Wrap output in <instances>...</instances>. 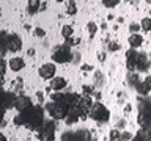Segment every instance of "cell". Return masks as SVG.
<instances>
[{
	"label": "cell",
	"instance_id": "3957f363",
	"mask_svg": "<svg viewBox=\"0 0 151 141\" xmlns=\"http://www.w3.org/2000/svg\"><path fill=\"white\" fill-rule=\"evenodd\" d=\"M38 138H40V141H54L55 140V122L44 121V124L38 129Z\"/></svg>",
	"mask_w": 151,
	"mask_h": 141
},
{
	"label": "cell",
	"instance_id": "d4e9b609",
	"mask_svg": "<svg viewBox=\"0 0 151 141\" xmlns=\"http://www.w3.org/2000/svg\"><path fill=\"white\" fill-rule=\"evenodd\" d=\"M140 27L143 28V30L150 31V30H151V17H143V19H142V24H140Z\"/></svg>",
	"mask_w": 151,
	"mask_h": 141
},
{
	"label": "cell",
	"instance_id": "44dd1931",
	"mask_svg": "<svg viewBox=\"0 0 151 141\" xmlns=\"http://www.w3.org/2000/svg\"><path fill=\"white\" fill-rule=\"evenodd\" d=\"M139 107H140V111L151 113V99H140Z\"/></svg>",
	"mask_w": 151,
	"mask_h": 141
},
{
	"label": "cell",
	"instance_id": "7bdbcfd3",
	"mask_svg": "<svg viewBox=\"0 0 151 141\" xmlns=\"http://www.w3.org/2000/svg\"><path fill=\"white\" fill-rule=\"evenodd\" d=\"M0 141H6V136H5L3 133H2V135H0Z\"/></svg>",
	"mask_w": 151,
	"mask_h": 141
},
{
	"label": "cell",
	"instance_id": "7c38bea8",
	"mask_svg": "<svg viewBox=\"0 0 151 141\" xmlns=\"http://www.w3.org/2000/svg\"><path fill=\"white\" fill-rule=\"evenodd\" d=\"M139 125L142 127L143 130H148L151 129V113H146V111H140L139 113Z\"/></svg>",
	"mask_w": 151,
	"mask_h": 141
},
{
	"label": "cell",
	"instance_id": "ab89813d",
	"mask_svg": "<svg viewBox=\"0 0 151 141\" xmlns=\"http://www.w3.org/2000/svg\"><path fill=\"white\" fill-rule=\"evenodd\" d=\"M93 69V66H90V64H83L82 66V70H85V72H87V70H91Z\"/></svg>",
	"mask_w": 151,
	"mask_h": 141
},
{
	"label": "cell",
	"instance_id": "e575fe53",
	"mask_svg": "<svg viewBox=\"0 0 151 141\" xmlns=\"http://www.w3.org/2000/svg\"><path fill=\"white\" fill-rule=\"evenodd\" d=\"M33 35H35V36H44V35H46V31L42 30V28H35Z\"/></svg>",
	"mask_w": 151,
	"mask_h": 141
},
{
	"label": "cell",
	"instance_id": "ac0fdd59",
	"mask_svg": "<svg viewBox=\"0 0 151 141\" xmlns=\"http://www.w3.org/2000/svg\"><path fill=\"white\" fill-rule=\"evenodd\" d=\"M127 41H129V44H131L132 49H137V47H140L142 44H143V38H142L139 33H137V35H131Z\"/></svg>",
	"mask_w": 151,
	"mask_h": 141
},
{
	"label": "cell",
	"instance_id": "9a60e30c",
	"mask_svg": "<svg viewBox=\"0 0 151 141\" xmlns=\"http://www.w3.org/2000/svg\"><path fill=\"white\" fill-rule=\"evenodd\" d=\"M24 60L21 58V56H13L11 60H9V63H8V66H9V69L11 70H14V72H19L21 69H24Z\"/></svg>",
	"mask_w": 151,
	"mask_h": 141
},
{
	"label": "cell",
	"instance_id": "f6af8a7d",
	"mask_svg": "<svg viewBox=\"0 0 151 141\" xmlns=\"http://www.w3.org/2000/svg\"><path fill=\"white\" fill-rule=\"evenodd\" d=\"M148 3H151V0H150V2H148Z\"/></svg>",
	"mask_w": 151,
	"mask_h": 141
},
{
	"label": "cell",
	"instance_id": "603a6c76",
	"mask_svg": "<svg viewBox=\"0 0 151 141\" xmlns=\"http://www.w3.org/2000/svg\"><path fill=\"white\" fill-rule=\"evenodd\" d=\"M132 141H148V136H146V130L142 129L139 133H137L134 138H132Z\"/></svg>",
	"mask_w": 151,
	"mask_h": 141
},
{
	"label": "cell",
	"instance_id": "74e56055",
	"mask_svg": "<svg viewBox=\"0 0 151 141\" xmlns=\"http://www.w3.org/2000/svg\"><path fill=\"white\" fill-rule=\"evenodd\" d=\"M121 140H123V141L131 140V133H127V132H123V133H121Z\"/></svg>",
	"mask_w": 151,
	"mask_h": 141
},
{
	"label": "cell",
	"instance_id": "2e32d148",
	"mask_svg": "<svg viewBox=\"0 0 151 141\" xmlns=\"http://www.w3.org/2000/svg\"><path fill=\"white\" fill-rule=\"evenodd\" d=\"M150 68V60L145 53H139V60H137V70L139 72H143Z\"/></svg>",
	"mask_w": 151,
	"mask_h": 141
},
{
	"label": "cell",
	"instance_id": "6da1fadb",
	"mask_svg": "<svg viewBox=\"0 0 151 141\" xmlns=\"http://www.w3.org/2000/svg\"><path fill=\"white\" fill-rule=\"evenodd\" d=\"M22 118V125H27L30 129H40V127L44 124V111L40 105H33L32 108H28L27 111L21 113Z\"/></svg>",
	"mask_w": 151,
	"mask_h": 141
},
{
	"label": "cell",
	"instance_id": "7a4b0ae2",
	"mask_svg": "<svg viewBox=\"0 0 151 141\" xmlns=\"http://www.w3.org/2000/svg\"><path fill=\"white\" fill-rule=\"evenodd\" d=\"M47 113L54 118V119H66L68 116V110L69 108L65 105V103H57V102H49L46 105Z\"/></svg>",
	"mask_w": 151,
	"mask_h": 141
},
{
	"label": "cell",
	"instance_id": "8d00e7d4",
	"mask_svg": "<svg viewBox=\"0 0 151 141\" xmlns=\"http://www.w3.org/2000/svg\"><path fill=\"white\" fill-rule=\"evenodd\" d=\"M76 42H77V41H74L73 38H68V39H66V44H65V46H66V47H71V46H74Z\"/></svg>",
	"mask_w": 151,
	"mask_h": 141
},
{
	"label": "cell",
	"instance_id": "b9f144b4",
	"mask_svg": "<svg viewBox=\"0 0 151 141\" xmlns=\"http://www.w3.org/2000/svg\"><path fill=\"white\" fill-rule=\"evenodd\" d=\"M146 136H148V141H151V129L146 130Z\"/></svg>",
	"mask_w": 151,
	"mask_h": 141
},
{
	"label": "cell",
	"instance_id": "4dcf8cb0",
	"mask_svg": "<svg viewBox=\"0 0 151 141\" xmlns=\"http://www.w3.org/2000/svg\"><path fill=\"white\" fill-rule=\"evenodd\" d=\"M118 3H120V0H102V5L107 8H113V6H116Z\"/></svg>",
	"mask_w": 151,
	"mask_h": 141
},
{
	"label": "cell",
	"instance_id": "5b68a950",
	"mask_svg": "<svg viewBox=\"0 0 151 141\" xmlns=\"http://www.w3.org/2000/svg\"><path fill=\"white\" fill-rule=\"evenodd\" d=\"M73 53H71L69 47L66 46H60L57 47V49L54 50V55H52V58H54L55 63H68V61L73 60Z\"/></svg>",
	"mask_w": 151,
	"mask_h": 141
},
{
	"label": "cell",
	"instance_id": "8fae6325",
	"mask_svg": "<svg viewBox=\"0 0 151 141\" xmlns=\"http://www.w3.org/2000/svg\"><path fill=\"white\" fill-rule=\"evenodd\" d=\"M80 97L79 94H74V93H68V94H65V100L63 103L68 108H77L79 107V102H80Z\"/></svg>",
	"mask_w": 151,
	"mask_h": 141
},
{
	"label": "cell",
	"instance_id": "f546056e",
	"mask_svg": "<svg viewBox=\"0 0 151 141\" xmlns=\"http://www.w3.org/2000/svg\"><path fill=\"white\" fill-rule=\"evenodd\" d=\"M87 28H88V31H90V36H94V35H96L98 27H96V24H94V22H88Z\"/></svg>",
	"mask_w": 151,
	"mask_h": 141
},
{
	"label": "cell",
	"instance_id": "836d02e7",
	"mask_svg": "<svg viewBox=\"0 0 151 141\" xmlns=\"http://www.w3.org/2000/svg\"><path fill=\"white\" fill-rule=\"evenodd\" d=\"M139 25H137V24H131V25H129V30L132 31V35H137V31H139Z\"/></svg>",
	"mask_w": 151,
	"mask_h": 141
},
{
	"label": "cell",
	"instance_id": "83f0119b",
	"mask_svg": "<svg viewBox=\"0 0 151 141\" xmlns=\"http://www.w3.org/2000/svg\"><path fill=\"white\" fill-rule=\"evenodd\" d=\"M66 13H68L69 16H74V14L77 13V6H76V3H74V2H69L68 8H66Z\"/></svg>",
	"mask_w": 151,
	"mask_h": 141
},
{
	"label": "cell",
	"instance_id": "f1b7e54d",
	"mask_svg": "<svg viewBox=\"0 0 151 141\" xmlns=\"http://www.w3.org/2000/svg\"><path fill=\"white\" fill-rule=\"evenodd\" d=\"M109 141H123L121 140V133L118 130H112L110 132V140Z\"/></svg>",
	"mask_w": 151,
	"mask_h": 141
},
{
	"label": "cell",
	"instance_id": "ffe728a7",
	"mask_svg": "<svg viewBox=\"0 0 151 141\" xmlns=\"http://www.w3.org/2000/svg\"><path fill=\"white\" fill-rule=\"evenodd\" d=\"M91 136H90V132L88 130H79L76 132V141H90Z\"/></svg>",
	"mask_w": 151,
	"mask_h": 141
},
{
	"label": "cell",
	"instance_id": "1f68e13d",
	"mask_svg": "<svg viewBox=\"0 0 151 141\" xmlns=\"http://www.w3.org/2000/svg\"><path fill=\"white\" fill-rule=\"evenodd\" d=\"M82 91L85 94V97H90L91 94H96V93H94V89H93V86H88V85H85V86L82 88Z\"/></svg>",
	"mask_w": 151,
	"mask_h": 141
},
{
	"label": "cell",
	"instance_id": "60d3db41",
	"mask_svg": "<svg viewBox=\"0 0 151 141\" xmlns=\"http://www.w3.org/2000/svg\"><path fill=\"white\" fill-rule=\"evenodd\" d=\"M36 97H38L40 102H42V93H36Z\"/></svg>",
	"mask_w": 151,
	"mask_h": 141
},
{
	"label": "cell",
	"instance_id": "52a82bcc",
	"mask_svg": "<svg viewBox=\"0 0 151 141\" xmlns=\"http://www.w3.org/2000/svg\"><path fill=\"white\" fill-rule=\"evenodd\" d=\"M55 64H52V63H46V64H42L41 68H40V75L42 78H46V80H52V78H55Z\"/></svg>",
	"mask_w": 151,
	"mask_h": 141
},
{
	"label": "cell",
	"instance_id": "f35d334b",
	"mask_svg": "<svg viewBox=\"0 0 151 141\" xmlns=\"http://www.w3.org/2000/svg\"><path fill=\"white\" fill-rule=\"evenodd\" d=\"M5 72H6V61L2 58V75L5 77Z\"/></svg>",
	"mask_w": 151,
	"mask_h": 141
},
{
	"label": "cell",
	"instance_id": "ee69618b",
	"mask_svg": "<svg viewBox=\"0 0 151 141\" xmlns=\"http://www.w3.org/2000/svg\"><path fill=\"white\" fill-rule=\"evenodd\" d=\"M98 58H99V61H104V53H99Z\"/></svg>",
	"mask_w": 151,
	"mask_h": 141
},
{
	"label": "cell",
	"instance_id": "ba28073f",
	"mask_svg": "<svg viewBox=\"0 0 151 141\" xmlns=\"http://www.w3.org/2000/svg\"><path fill=\"white\" fill-rule=\"evenodd\" d=\"M93 105H94V103L91 102V99H90V97H82V99H80L77 108H79V111H80V115H82V118L87 116L88 113H91Z\"/></svg>",
	"mask_w": 151,
	"mask_h": 141
},
{
	"label": "cell",
	"instance_id": "5bb4252c",
	"mask_svg": "<svg viewBox=\"0 0 151 141\" xmlns=\"http://www.w3.org/2000/svg\"><path fill=\"white\" fill-rule=\"evenodd\" d=\"M16 99H17V96H16L14 93H11V91H6V93H5V97H3V107H5V110L13 108L14 103H16Z\"/></svg>",
	"mask_w": 151,
	"mask_h": 141
},
{
	"label": "cell",
	"instance_id": "277c9868",
	"mask_svg": "<svg viewBox=\"0 0 151 141\" xmlns=\"http://www.w3.org/2000/svg\"><path fill=\"white\" fill-rule=\"evenodd\" d=\"M90 116H91L94 121H98V122H107L109 119H110V111H109L107 107H104L101 102H96L93 105V108H91Z\"/></svg>",
	"mask_w": 151,
	"mask_h": 141
},
{
	"label": "cell",
	"instance_id": "d590c367",
	"mask_svg": "<svg viewBox=\"0 0 151 141\" xmlns=\"http://www.w3.org/2000/svg\"><path fill=\"white\" fill-rule=\"evenodd\" d=\"M143 83L146 85V88H148L150 91H151V75H148V77L145 78V82H143Z\"/></svg>",
	"mask_w": 151,
	"mask_h": 141
},
{
	"label": "cell",
	"instance_id": "30bf717a",
	"mask_svg": "<svg viewBox=\"0 0 151 141\" xmlns=\"http://www.w3.org/2000/svg\"><path fill=\"white\" fill-rule=\"evenodd\" d=\"M22 49V39L17 35H9L8 36V50L9 52H19Z\"/></svg>",
	"mask_w": 151,
	"mask_h": 141
},
{
	"label": "cell",
	"instance_id": "4316f807",
	"mask_svg": "<svg viewBox=\"0 0 151 141\" xmlns=\"http://www.w3.org/2000/svg\"><path fill=\"white\" fill-rule=\"evenodd\" d=\"M61 141H76V132H66L61 136Z\"/></svg>",
	"mask_w": 151,
	"mask_h": 141
},
{
	"label": "cell",
	"instance_id": "7402d4cb",
	"mask_svg": "<svg viewBox=\"0 0 151 141\" xmlns=\"http://www.w3.org/2000/svg\"><path fill=\"white\" fill-rule=\"evenodd\" d=\"M61 35H63V38H66V39L71 38L73 36V27L71 25H63L61 27Z\"/></svg>",
	"mask_w": 151,
	"mask_h": 141
},
{
	"label": "cell",
	"instance_id": "d6a6232c",
	"mask_svg": "<svg viewBox=\"0 0 151 141\" xmlns=\"http://www.w3.org/2000/svg\"><path fill=\"white\" fill-rule=\"evenodd\" d=\"M118 49H120V44H118V42H110V44H109V50L110 52H116Z\"/></svg>",
	"mask_w": 151,
	"mask_h": 141
},
{
	"label": "cell",
	"instance_id": "484cf974",
	"mask_svg": "<svg viewBox=\"0 0 151 141\" xmlns=\"http://www.w3.org/2000/svg\"><path fill=\"white\" fill-rule=\"evenodd\" d=\"M127 80H129V85H132V86H137V85L140 83V80H139V75L137 74H129V77H127Z\"/></svg>",
	"mask_w": 151,
	"mask_h": 141
},
{
	"label": "cell",
	"instance_id": "e0dca14e",
	"mask_svg": "<svg viewBox=\"0 0 151 141\" xmlns=\"http://www.w3.org/2000/svg\"><path fill=\"white\" fill-rule=\"evenodd\" d=\"M65 86H66V78H63V77H55L50 80V88L57 93H60Z\"/></svg>",
	"mask_w": 151,
	"mask_h": 141
},
{
	"label": "cell",
	"instance_id": "cb8c5ba5",
	"mask_svg": "<svg viewBox=\"0 0 151 141\" xmlns=\"http://www.w3.org/2000/svg\"><path fill=\"white\" fill-rule=\"evenodd\" d=\"M135 89L139 91V94H142V96H146V94L150 93V89L146 88V85H145L143 82H140L139 85H137V86H135Z\"/></svg>",
	"mask_w": 151,
	"mask_h": 141
},
{
	"label": "cell",
	"instance_id": "4fadbf2b",
	"mask_svg": "<svg viewBox=\"0 0 151 141\" xmlns=\"http://www.w3.org/2000/svg\"><path fill=\"white\" fill-rule=\"evenodd\" d=\"M79 118H82V115H80V111H79V108H69V110H68V116H66L65 122H66L68 125L76 124V122L79 121Z\"/></svg>",
	"mask_w": 151,
	"mask_h": 141
},
{
	"label": "cell",
	"instance_id": "d6986e66",
	"mask_svg": "<svg viewBox=\"0 0 151 141\" xmlns=\"http://www.w3.org/2000/svg\"><path fill=\"white\" fill-rule=\"evenodd\" d=\"M41 3L40 0H28V13L30 14H35L41 9Z\"/></svg>",
	"mask_w": 151,
	"mask_h": 141
},
{
	"label": "cell",
	"instance_id": "9c48e42d",
	"mask_svg": "<svg viewBox=\"0 0 151 141\" xmlns=\"http://www.w3.org/2000/svg\"><path fill=\"white\" fill-rule=\"evenodd\" d=\"M137 60H139V53L134 50V49H131V50H127V53H126V63H127V69L131 70H137Z\"/></svg>",
	"mask_w": 151,
	"mask_h": 141
},
{
	"label": "cell",
	"instance_id": "8992f818",
	"mask_svg": "<svg viewBox=\"0 0 151 141\" xmlns=\"http://www.w3.org/2000/svg\"><path fill=\"white\" fill-rule=\"evenodd\" d=\"M32 107H33V103L30 100V97H27V96H17L16 103H14V108H16L19 113L27 111L28 108H32Z\"/></svg>",
	"mask_w": 151,
	"mask_h": 141
}]
</instances>
